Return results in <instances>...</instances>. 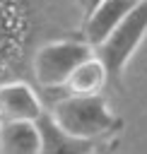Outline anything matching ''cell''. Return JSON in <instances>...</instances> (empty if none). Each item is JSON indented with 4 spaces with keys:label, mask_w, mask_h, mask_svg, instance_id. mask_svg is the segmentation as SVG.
<instances>
[{
    "label": "cell",
    "mask_w": 147,
    "mask_h": 154,
    "mask_svg": "<svg viewBox=\"0 0 147 154\" xmlns=\"http://www.w3.org/2000/svg\"><path fill=\"white\" fill-rule=\"evenodd\" d=\"M51 120L67 135L77 140L101 142L108 135H118L123 130V120L108 108L104 94L96 96H63L55 101L48 113Z\"/></svg>",
    "instance_id": "6da1fadb"
},
{
    "label": "cell",
    "mask_w": 147,
    "mask_h": 154,
    "mask_svg": "<svg viewBox=\"0 0 147 154\" xmlns=\"http://www.w3.org/2000/svg\"><path fill=\"white\" fill-rule=\"evenodd\" d=\"M147 36V2H137L128 17L106 36L104 43H99L92 53L106 70V79L111 87H120V77L135 51Z\"/></svg>",
    "instance_id": "7a4b0ae2"
},
{
    "label": "cell",
    "mask_w": 147,
    "mask_h": 154,
    "mask_svg": "<svg viewBox=\"0 0 147 154\" xmlns=\"http://www.w3.org/2000/svg\"><path fill=\"white\" fill-rule=\"evenodd\" d=\"M92 55H94L92 48L82 38H63V41L43 43L34 53L31 67H34V75L41 87L58 89V87H65V82L75 72V67L82 65Z\"/></svg>",
    "instance_id": "3957f363"
},
{
    "label": "cell",
    "mask_w": 147,
    "mask_h": 154,
    "mask_svg": "<svg viewBox=\"0 0 147 154\" xmlns=\"http://www.w3.org/2000/svg\"><path fill=\"white\" fill-rule=\"evenodd\" d=\"M43 113L39 94L27 82L0 84V120L2 123H36Z\"/></svg>",
    "instance_id": "277c9868"
},
{
    "label": "cell",
    "mask_w": 147,
    "mask_h": 154,
    "mask_svg": "<svg viewBox=\"0 0 147 154\" xmlns=\"http://www.w3.org/2000/svg\"><path fill=\"white\" fill-rule=\"evenodd\" d=\"M135 0H101L87 17H84V43L94 51L99 43L106 41V36L128 17V12L135 7Z\"/></svg>",
    "instance_id": "5b68a950"
},
{
    "label": "cell",
    "mask_w": 147,
    "mask_h": 154,
    "mask_svg": "<svg viewBox=\"0 0 147 154\" xmlns=\"http://www.w3.org/2000/svg\"><path fill=\"white\" fill-rule=\"evenodd\" d=\"M39 137H41V154H96L99 142L89 140H77L67 132H63L48 113H41L36 120Z\"/></svg>",
    "instance_id": "8992f818"
},
{
    "label": "cell",
    "mask_w": 147,
    "mask_h": 154,
    "mask_svg": "<svg viewBox=\"0 0 147 154\" xmlns=\"http://www.w3.org/2000/svg\"><path fill=\"white\" fill-rule=\"evenodd\" d=\"M0 154H41V137L36 123H2Z\"/></svg>",
    "instance_id": "52a82bcc"
},
{
    "label": "cell",
    "mask_w": 147,
    "mask_h": 154,
    "mask_svg": "<svg viewBox=\"0 0 147 154\" xmlns=\"http://www.w3.org/2000/svg\"><path fill=\"white\" fill-rule=\"evenodd\" d=\"M104 87H108L106 70L101 67V63L94 55L87 58L82 65H77L75 72L65 82L67 96H96L104 91Z\"/></svg>",
    "instance_id": "ba28073f"
},
{
    "label": "cell",
    "mask_w": 147,
    "mask_h": 154,
    "mask_svg": "<svg viewBox=\"0 0 147 154\" xmlns=\"http://www.w3.org/2000/svg\"><path fill=\"white\" fill-rule=\"evenodd\" d=\"M72 2L77 5V10L82 12V17H87V14H89V12H92V10H94L101 0H72Z\"/></svg>",
    "instance_id": "9c48e42d"
},
{
    "label": "cell",
    "mask_w": 147,
    "mask_h": 154,
    "mask_svg": "<svg viewBox=\"0 0 147 154\" xmlns=\"http://www.w3.org/2000/svg\"><path fill=\"white\" fill-rule=\"evenodd\" d=\"M116 149H118V137H113L106 147H101V149H99V154H116Z\"/></svg>",
    "instance_id": "30bf717a"
},
{
    "label": "cell",
    "mask_w": 147,
    "mask_h": 154,
    "mask_svg": "<svg viewBox=\"0 0 147 154\" xmlns=\"http://www.w3.org/2000/svg\"><path fill=\"white\" fill-rule=\"evenodd\" d=\"M135 2H147V0H135Z\"/></svg>",
    "instance_id": "8fae6325"
}]
</instances>
